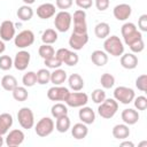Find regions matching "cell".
I'll return each instance as SVG.
<instances>
[{
	"instance_id": "obj_21",
	"label": "cell",
	"mask_w": 147,
	"mask_h": 147,
	"mask_svg": "<svg viewBox=\"0 0 147 147\" xmlns=\"http://www.w3.org/2000/svg\"><path fill=\"white\" fill-rule=\"evenodd\" d=\"M113 136L114 138L118 139V140H124L126 138H129L130 136V129L129 125L124 124H116L113 127Z\"/></svg>"
},
{
	"instance_id": "obj_33",
	"label": "cell",
	"mask_w": 147,
	"mask_h": 147,
	"mask_svg": "<svg viewBox=\"0 0 147 147\" xmlns=\"http://www.w3.org/2000/svg\"><path fill=\"white\" fill-rule=\"evenodd\" d=\"M51 113H52V116L56 119L61 116H64V115H68V108L65 105L59 102V103H55L52 109H51Z\"/></svg>"
},
{
	"instance_id": "obj_1",
	"label": "cell",
	"mask_w": 147,
	"mask_h": 147,
	"mask_svg": "<svg viewBox=\"0 0 147 147\" xmlns=\"http://www.w3.org/2000/svg\"><path fill=\"white\" fill-rule=\"evenodd\" d=\"M103 48L105 52L111 56H121L124 53V45L117 36H108L103 42Z\"/></svg>"
},
{
	"instance_id": "obj_12",
	"label": "cell",
	"mask_w": 147,
	"mask_h": 147,
	"mask_svg": "<svg viewBox=\"0 0 147 147\" xmlns=\"http://www.w3.org/2000/svg\"><path fill=\"white\" fill-rule=\"evenodd\" d=\"M88 41V34L86 33H76L72 32L70 38H69V46L75 49V51H79L82 49Z\"/></svg>"
},
{
	"instance_id": "obj_3",
	"label": "cell",
	"mask_w": 147,
	"mask_h": 147,
	"mask_svg": "<svg viewBox=\"0 0 147 147\" xmlns=\"http://www.w3.org/2000/svg\"><path fill=\"white\" fill-rule=\"evenodd\" d=\"M71 21H72L71 14L68 13L67 10H61L55 15V18H54L55 29L60 32H67L70 29Z\"/></svg>"
},
{
	"instance_id": "obj_43",
	"label": "cell",
	"mask_w": 147,
	"mask_h": 147,
	"mask_svg": "<svg viewBox=\"0 0 147 147\" xmlns=\"http://www.w3.org/2000/svg\"><path fill=\"white\" fill-rule=\"evenodd\" d=\"M139 39H142V34H141L140 31L137 30V31L132 32L131 34L124 37V42H125L127 46H130L131 44H133L134 41H137V40H139Z\"/></svg>"
},
{
	"instance_id": "obj_23",
	"label": "cell",
	"mask_w": 147,
	"mask_h": 147,
	"mask_svg": "<svg viewBox=\"0 0 147 147\" xmlns=\"http://www.w3.org/2000/svg\"><path fill=\"white\" fill-rule=\"evenodd\" d=\"M13 126V116L8 113H3L0 115V134H6L9 129Z\"/></svg>"
},
{
	"instance_id": "obj_36",
	"label": "cell",
	"mask_w": 147,
	"mask_h": 147,
	"mask_svg": "<svg viewBox=\"0 0 147 147\" xmlns=\"http://www.w3.org/2000/svg\"><path fill=\"white\" fill-rule=\"evenodd\" d=\"M100 83H101V86L103 88H106V90L111 88L114 86V84H115V77L111 74L106 72L100 77Z\"/></svg>"
},
{
	"instance_id": "obj_2",
	"label": "cell",
	"mask_w": 147,
	"mask_h": 147,
	"mask_svg": "<svg viewBox=\"0 0 147 147\" xmlns=\"http://www.w3.org/2000/svg\"><path fill=\"white\" fill-rule=\"evenodd\" d=\"M117 110H118V102L115 99H105L101 103H99L98 107V114L105 119H109L114 117Z\"/></svg>"
},
{
	"instance_id": "obj_26",
	"label": "cell",
	"mask_w": 147,
	"mask_h": 147,
	"mask_svg": "<svg viewBox=\"0 0 147 147\" xmlns=\"http://www.w3.org/2000/svg\"><path fill=\"white\" fill-rule=\"evenodd\" d=\"M94 33L99 39H106L110 33V26L106 22H100L94 28Z\"/></svg>"
},
{
	"instance_id": "obj_5",
	"label": "cell",
	"mask_w": 147,
	"mask_h": 147,
	"mask_svg": "<svg viewBox=\"0 0 147 147\" xmlns=\"http://www.w3.org/2000/svg\"><path fill=\"white\" fill-rule=\"evenodd\" d=\"M54 127H55V124L51 117H42L36 124L34 131H36L37 136L44 138V137L49 136L54 131Z\"/></svg>"
},
{
	"instance_id": "obj_19",
	"label": "cell",
	"mask_w": 147,
	"mask_h": 147,
	"mask_svg": "<svg viewBox=\"0 0 147 147\" xmlns=\"http://www.w3.org/2000/svg\"><path fill=\"white\" fill-rule=\"evenodd\" d=\"M121 117L126 125H133L139 121V113L132 108H127L122 111Z\"/></svg>"
},
{
	"instance_id": "obj_51",
	"label": "cell",
	"mask_w": 147,
	"mask_h": 147,
	"mask_svg": "<svg viewBox=\"0 0 147 147\" xmlns=\"http://www.w3.org/2000/svg\"><path fill=\"white\" fill-rule=\"evenodd\" d=\"M6 49V45H5V41L2 39H0V54H2Z\"/></svg>"
},
{
	"instance_id": "obj_54",
	"label": "cell",
	"mask_w": 147,
	"mask_h": 147,
	"mask_svg": "<svg viewBox=\"0 0 147 147\" xmlns=\"http://www.w3.org/2000/svg\"><path fill=\"white\" fill-rule=\"evenodd\" d=\"M144 145H147V142H146V141H144V142H141V144H140V146H144Z\"/></svg>"
},
{
	"instance_id": "obj_30",
	"label": "cell",
	"mask_w": 147,
	"mask_h": 147,
	"mask_svg": "<svg viewBox=\"0 0 147 147\" xmlns=\"http://www.w3.org/2000/svg\"><path fill=\"white\" fill-rule=\"evenodd\" d=\"M11 93H13V98H14L16 101H20V102L25 101V100L28 99V96H29V93H28V90H26L25 86H18V85H17V86L11 91Z\"/></svg>"
},
{
	"instance_id": "obj_47",
	"label": "cell",
	"mask_w": 147,
	"mask_h": 147,
	"mask_svg": "<svg viewBox=\"0 0 147 147\" xmlns=\"http://www.w3.org/2000/svg\"><path fill=\"white\" fill-rule=\"evenodd\" d=\"M138 26L142 32L147 31V14H142L138 18Z\"/></svg>"
},
{
	"instance_id": "obj_38",
	"label": "cell",
	"mask_w": 147,
	"mask_h": 147,
	"mask_svg": "<svg viewBox=\"0 0 147 147\" xmlns=\"http://www.w3.org/2000/svg\"><path fill=\"white\" fill-rule=\"evenodd\" d=\"M13 67V59L9 55H1L0 56V69L7 71Z\"/></svg>"
},
{
	"instance_id": "obj_15",
	"label": "cell",
	"mask_w": 147,
	"mask_h": 147,
	"mask_svg": "<svg viewBox=\"0 0 147 147\" xmlns=\"http://www.w3.org/2000/svg\"><path fill=\"white\" fill-rule=\"evenodd\" d=\"M131 13H132V8L127 3H119V5L115 6V8L113 10L114 17L117 21H126L131 16Z\"/></svg>"
},
{
	"instance_id": "obj_48",
	"label": "cell",
	"mask_w": 147,
	"mask_h": 147,
	"mask_svg": "<svg viewBox=\"0 0 147 147\" xmlns=\"http://www.w3.org/2000/svg\"><path fill=\"white\" fill-rule=\"evenodd\" d=\"M109 3H110L109 0H95V7L100 11H103V10L108 9Z\"/></svg>"
},
{
	"instance_id": "obj_31",
	"label": "cell",
	"mask_w": 147,
	"mask_h": 147,
	"mask_svg": "<svg viewBox=\"0 0 147 147\" xmlns=\"http://www.w3.org/2000/svg\"><path fill=\"white\" fill-rule=\"evenodd\" d=\"M41 40L44 44H47V45H52L54 44L56 40H57V32L53 29H47L42 32L41 34Z\"/></svg>"
},
{
	"instance_id": "obj_22",
	"label": "cell",
	"mask_w": 147,
	"mask_h": 147,
	"mask_svg": "<svg viewBox=\"0 0 147 147\" xmlns=\"http://www.w3.org/2000/svg\"><path fill=\"white\" fill-rule=\"evenodd\" d=\"M91 61L96 65V67H103L108 62V54L103 51L96 49L92 52L91 54Z\"/></svg>"
},
{
	"instance_id": "obj_34",
	"label": "cell",
	"mask_w": 147,
	"mask_h": 147,
	"mask_svg": "<svg viewBox=\"0 0 147 147\" xmlns=\"http://www.w3.org/2000/svg\"><path fill=\"white\" fill-rule=\"evenodd\" d=\"M22 83L23 86L25 87H32L33 85L37 84V75L33 71H28L26 74L23 75L22 77Z\"/></svg>"
},
{
	"instance_id": "obj_9",
	"label": "cell",
	"mask_w": 147,
	"mask_h": 147,
	"mask_svg": "<svg viewBox=\"0 0 147 147\" xmlns=\"http://www.w3.org/2000/svg\"><path fill=\"white\" fill-rule=\"evenodd\" d=\"M88 101V96L86 93L84 92H79V91H75L72 93H69L68 98L65 99V103L69 107L72 108H80L83 106H85Z\"/></svg>"
},
{
	"instance_id": "obj_41",
	"label": "cell",
	"mask_w": 147,
	"mask_h": 147,
	"mask_svg": "<svg viewBox=\"0 0 147 147\" xmlns=\"http://www.w3.org/2000/svg\"><path fill=\"white\" fill-rule=\"evenodd\" d=\"M44 63H45V65L47 68H51V69H57V68H60L62 65V62L55 55L52 56V57H49V59L44 60Z\"/></svg>"
},
{
	"instance_id": "obj_39",
	"label": "cell",
	"mask_w": 147,
	"mask_h": 147,
	"mask_svg": "<svg viewBox=\"0 0 147 147\" xmlns=\"http://www.w3.org/2000/svg\"><path fill=\"white\" fill-rule=\"evenodd\" d=\"M106 99V92L101 88H95L93 92H92V101L94 103H101L103 100Z\"/></svg>"
},
{
	"instance_id": "obj_46",
	"label": "cell",
	"mask_w": 147,
	"mask_h": 147,
	"mask_svg": "<svg viewBox=\"0 0 147 147\" xmlns=\"http://www.w3.org/2000/svg\"><path fill=\"white\" fill-rule=\"evenodd\" d=\"M55 6L59 9L65 10V9H69L72 6V0H56L55 1Z\"/></svg>"
},
{
	"instance_id": "obj_17",
	"label": "cell",
	"mask_w": 147,
	"mask_h": 147,
	"mask_svg": "<svg viewBox=\"0 0 147 147\" xmlns=\"http://www.w3.org/2000/svg\"><path fill=\"white\" fill-rule=\"evenodd\" d=\"M78 116H79V119L83 123H85L86 125L92 124L95 121V113H94V110L91 107H85V106L80 107Z\"/></svg>"
},
{
	"instance_id": "obj_16",
	"label": "cell",
	"mask_w": 147,
	"mask_h": 147,
	"mask_svg": "<svg viewBox=\"0 0 147 147\" xmlns=\"http://www.w3.org/2000/svg\"><path fill=\"white\" fill-rule=\"evenodd\" d=\"M55 15V6L53 3L46 2V3H41L38 8H37V16L41 20H47L51 18Z\"/></svg>"
},
{
	"instance_id": "obj_32",
	"label": "cell",
	"mask_w": 147,
	"mask_h": 147,
	"mask_svg": "<svg viewBox=\"0 0 147 147\" xmlns=\"http://www.w3.org/2000/svg\"><path fill=\"white\" fill-rule=\"evenodd\" d=\"M36 75H37V83L40 85H45L51 82V71L46 68L39 69L36 72Z\"/></svg>"
},
{
	"instance_id": "obj_49",
	"label": "cell",
	"mask_w": 147,
	"mask_h": 147,
	"mask_svg": "<svg viewBox=\"0 0 147 147\" xmlns=\"http://www.w3.org/2000/svg\"><path fill=\"white\" fill-rule=\"evenodd\" d=\"M76 5L80 9H88L93 5V0H76Z\"/></svg>"
},
{
	"instance_id": "obj_52",
	"label": "cell",
	"mask_w": 147,
	"mask_h": 147,
	"mask_svg": "<svg viewBox=\"0 0 147 147\" xmlns=\"http://www.w3.org/2000/svg\"><path fill=\"white\" fill-rule=\"evenodd\" d=\"M34 1H36V0H23V2H24L25 5H29V6H30V5H32Z\"/></svg>"
},
{
	"instance_id": "obj_8",
	"label": "cell",
	"mask_w": 147,
	"mask_h": 147,
	"mask_svg": "<svg viewBox=\"0 0 147 147\" xmlns=\"http://www.w3.org/2000/svg\"><path fill=\"white\" fill-rule=\"evenodd\" d=\"M14 42L17 48H26L34 42V33L31 30H23L15 36Z\"/></svg>"
},
{
	"instance_id": "obj_37",
	"label": "cell",
	"mask_w": 147,
	"mask_h": 147,
	"mask_svg": "<svg viewBox=\"0 0 147 147\" xmlns=\"http://www.w3.org/2000/svg\"><path fill=\"white\" fill-rule=\"evenodd\" d=\"M78 61H79L78 54L72 52V51H68V53H67V55H65V57L63 60V63L69 65V67H74V65H76L78 63Z\"/></svg>"
},
{
	"instance_id": "obj_35",
	"label": "cell",
	"mask_w": 147,
	"mask_h": 147,
	"mask_svg": "<svg viewBox=\"0 0 147 147\" xmlns=\"http://www.w3.org/2000/svg\"><path fill=\"white\" fill-rule=\"evenodd\" d=\"M38 53H39V55H40L44 60L49 59V57H52V56H54V55H55V51H54L53 46L47 45V44H42V45L39 47Z\"/></svg>"
},
{
	"instance_id": "obj_28",
	"label": "cell",
	"mask_w": 147,
	"mask_h": 147,
	"mask_svg": "<svg viewBox=\"0 0 147 147\" xmlns=\"http://www.w3.org/2000/svg\"><path fill=\"white\" fill-rule=\"evenodd\" d=\"M70 125H71V122H70V118L68 117V115H64V116H61V117L56 118L55 129H56L57 132H60V133L67 132L70 129Z\"/></svg>"
},
{
	"instance_id": "obj_29",
	"label": "cell",
	"mask_w": 147,
	"mask_h": 147,
	"mask_svg": "<svg viewBox=\"0 0 147 147\" xmlns=\"http://www.w3.org/2000/svg\"><path fill=\"white\" fill-rule=\"evenodd\" d=\"M1 86L3 90L11 92L17 86V79L11 75H6L1 78Z\"/></svg>"
},
{
	"instance_id": "obj_20",
	"label": "cell",
	"mask_w": 147,
	"mask_h": 147,
	"mask_svg": "<svg viewBox=\"0 0 147 147\" xmlns=\"http://www.w3.org/2000/svg\"><path fill=\"white\" fill-rule=\"evenodd\" d=\"M88 133V129H87V125L85 123H76L72 127H71V134L75 139L77 140H82L84 138H86Z\"/></svg>"
},
{
	"instance_id": "obj_13",
	"label": "cell",
	"mask_w": 147,
	"mask_h": 147,
	"mask_svg": "<svg viewBox=\"0 0 147 147\" xmlns=\"http://www.w3.org/2000/svg\"><path fill=\"white\" fill-rule=\"evenodd\" d=\"M24 133L22 130H18V129H15V130H11L9 131V133L7 132V137H6V145L8 147H16V146H20L23 141H24Z\"/></svg>"
},
{
	"instance_id": "obj_45",
	"label": "cell",
	"mask_w": 147,
	"mask_h": 147,
	"mask_svg": "<svg viewBox=\"0 0 147 147\" xmlns=\"http://www.w3.org/2000/svg\"><path fill=\"white\" fill-rule=\"evenodd\" d=\"M129 47H130V49H131L133 53H140V52L144 51L145 44H144V40H142V39H139V40L134 41L133 44H131Z\"/></svg>"
},
{
	"instance_id": "obj_14",
	"label": "cell",
	"mask_w": 147,
	"mask_h": 147,
	"mask_svg": "<svg viewBox=\"0 0 147 147\" xmlns=\"http://www.w3.org/2000/svg\"><path fill=\"white\" fill-rule=\"evenodd\" d=\"M15 38V25L11 21L6 20L0 25V39L3 41H9Z\"/></svg>"
},
{
	"instance_id": "obj_11",
	"label": "cell",
	"mask_w": 147,
	"mask_h": 147,
	"mask_svg": "<svg viewBox=\"0 0 147 147\" xmlns=\"http://www.w3.org/2000/svg\"><path fill=\"white\" fill-rule=\"evenodd\" d=\"M30 59H31V55L29 52L26 51H20L16 53L14 60H13V65L18 70V71H24L29 63H30Z\"/></svg>"
},
{
	"instance_id": "obj_25",
	"label": "cell",
	"mask_w": 147,
	"mask_h": 147,
	"mask_svg": "<svg viewBox=\"0 0 147 147\" xmlns=\"http://www.w3.org/2000/svg\"><path fill=\"white\" fill-rule=\"evenodd\" d=\"M67 80V72L63 69H54L53 72H51V83L54 85H62Z\"/></svg>"
},
{
	"instance_id": "obj_24",
	"label": "cell",
	"mask_w": 147,
	"mask_h": 147,
	"mask_svg": "<svg viewBox=\"0 0 147 147\" xmlns=\"http://www.w3.org/2000/svg\"><path fill=\"white\" fill-rule=\"evenodd\" d=\"M68 84H69V87L72 91H82L83 87H84V79L82 78L80 75L72 74L68 78Z\"/></svg>"
},
{
	"instance_id": "obj_44",
	"label": "cell",
	"mask_w": 147,
	"mask_h": 147,
	"mask_svg": "<svg viewBox=\"0 0 147 147\" xmlns=\"http://www.w3.org/2000/svg\"><path fill=\"white\" fill-rule=\"evenodd\" d=\"M136 86L141 92H146V90H147V75H140L136 79Z\"/></svg>"
},
{
	"instance_id": "obj_7",
	"label": "cell",
	"mask_w": 147,
	"mask_h": 147,
	"mask_svg": "<svg viewBox=\"0 0 147 147\" xmlns=\"http://www.w3.org/2000/svg\"><path fill=\"white\" fill-rule=\"evenodd\" d=\"M74 20V31L76 33H86L87 24H86V13L84 9H77L72 16Z\"/></svg>"
},
{
	"instance_id": "obj_10",
	"label": "cell",
	"mask_w": 147,
	"mask_h": 147,
	"mask_svg": "<svg viewBox=\"0 0 147 147\" xmlns=\"http://www.w3.org/2000/svg\"><path fill=\"white\" fill-rule=\"evenodd\" d=\"M69 90L61 85H54L47 91V98L51 101H65L69 95Z\"/></svg>"
},
{
	"instance_id": "obj_6",
	"label": "cell",
	"mask_w": 147,
	"mask_h": 147,
	"mask_svg": "<svg viewBox=\"0 0 147 147\" xmlns=\"http://www.w3.org/2000/svg\"><path fill=\"white\" fill-rule=\"evenodd\" d=\"M17 119L20 125L22 126V129L29 130L34 125V116L33 113L30 108L28 107H23L18 110L17 113Z\"/></svg>"
},
{
	"instance_id": "obj_42",
	"label": "cell",
	"mask_w": 147,
	"mask_h": 147,
	"mask_svg": "<svg viewBox=\"0 0 147 147\" xmlns=\"http://www.w3.org/2000/svg\"><path fill=\"white\" fill-rule=\"evenodd\" d=\"M134 101V107L138 109V110H146L147 108V98L144 96V95H139V96H134L133 99Z\"/></svg>"
},
{
	"instance_id": "obj_40",
	"label": "cell",
	"mask_w": 147,
	"mask_h": 147,
	"mask_svg": "<svg viewBox=\"0 0 147 147\" xmlns=\"http://www.w3.org/2000/svg\"><path fill=\"white\" fill-rule=\"evenodd\" d=\"M134 31H137V26H136V24H133L131 22L124 23L122 25V29H121V33H122V37L123 38L126 37V36H129V34H131Z\"/></svg>"
},
{
	"instance_id": "obj_18",
	"label": "cell",
	"mask_w": 147,
	"mask_h": 147,
	"mask_svg": "<svg viewBox=\"0 0 147 147\" xmlns=\"http://www.w3.org/2000/svg\"><path fill=\"white\" fill-rule=\"evenodd\" d=\"M121 65L124 69H134L138 65V57L133 53H125L121 55Z\"/></svg>"
},
{
	"instance_id": "obj_27",
	"label": "cell",
	"mask_w": 147,
	"mask_h": 147,
	"mask_svg": "<svg viewBox=\"0 0 147 147\" xmlns=\"http://www.w3.org/2000/svg\"><path fill=\"white\" fill-rule=\"evenodd\" d=\"M17 17L21 20V21H23V22H28V21H30L31 18H32V16H33V9L29 6V5H23V6H21L18 9H17Z\"/></svg>"
},
{
	"instance_id": "obj_4",
	"label": "cell",
	"mask_w": 147,
	"mask_h": 147,
	"mask_svg": "<svg viewBox=\"0 0 147 147\" xmlns=\"http://www.w3.org/2000/svg\"><path fill=\"white\" fill-rule=\"evenodd\" d=\"M134 96H136L134 91L130 87H126V86H118L114 91V99L117 102L123 103V105L131 103L133 101Z\"/></svg>"
},
{
	"instance_id": "obj_53",
	"label": "cell",
	"mask_w": 147,
	"mask_h": 147,
	"mask_svg": "<svg viewBox=\"0 0 147 147\" xmlns=\"http://www.w3.org/2000/svg\"><path fill=\"white\" fill-rule=\"evenodd\" d=\"M3 145V138H2V136L0 134V147Z\"/></svg>"
},
{
	"instance_id": "obj_50",
	"label": "cell",
	"mask_w": 147,
	"mask_h": 147,
	"mask_svg": "<svg viewBox=\"0 0 147 147\" xmlns=\"http://www.w3.org/2000/svg\"><path fill=\"white\" fill-rule=\"evenodd\" d=\"M125 140V139H124ZM119 146L121 147H134V144L132 142V141H127V140H125V141H122L121 144H119Z\"/></svg>"
}]
</instances>
